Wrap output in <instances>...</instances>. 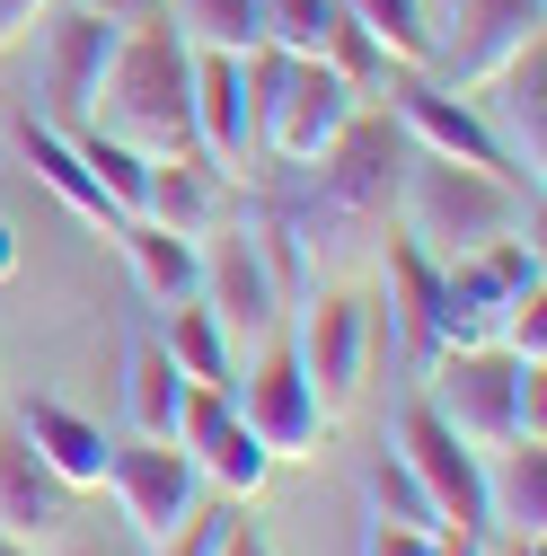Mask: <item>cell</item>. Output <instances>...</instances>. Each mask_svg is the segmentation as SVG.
<instances>
[{
  "mask_svg": "<svg viewBox=\"0 0 547 556\" xmlns=\"http://www.w3.org/2000/svg\"><path fill=\"white\" fill-rule=\"evenodd\" d=\"M160 344H168V363L186 371V389H239V344L221 336V318L203 301H177Z\"/></svg>",
  "mask_w": 547,
  "mask_h": 556,
  "instance_id": "d4e9b609",
  "label": "cell"
},
{
  "mask_svg": "<svg viewBox=\"0 0 547 556\" xmlns=\"http://www.w3.org/2000/svg\"><path fill=\"white\" fill-rule=\"evenodd\" d=\"M424 406L486 459L504 442H547V363H512L504 344H468V354L424 363Z\"/></svg>",
  "mask_w": 547,
  "mask_h": 556,
  "instance_id": "277c9868",
  "label": "cell"
},
{
  "mask_svg": "<svg viewBox=\"0 0 547 556\" xmlns=\"http://www.w3.org/2000/svg\"><path fill=\"white\" fill-rule=\"evenodd\" d=\"M89 124L132 142L142 160H168V151H194V45L168 27V18H142L115 36V62L89 98Z\"/></svg>",
  "mask_w": 547,
  "mask_h": 556,
  "instance_id": "7a4b0ae2",
  "label": "cell"
},
{
  "mask_svg": "<svg viewBox=\"0 0 547 556\" xmlns=\"http://www.w3.org/2000/svg\"><path fill=\"white\" fill-rule=\"evenodd\" d=\"M230 521H239V504H230V495H203V504H194V521H186L168 547H151V556H213Z\"/></svg>",
  "mask_w": 547,
  "mask_h": 556,
  "instance_id": "1f68e13d",
  "label": "cell"
},
{
  "mask_svg": "<svg viewBox=\"0 0 547 556\" xmlns=\"http://www.w3.org/2000/svg\"><path fill=\"white\" fill-rule=\"evenodd\" d=\"M0 556H36V539H10V530H0Z\"/></svg>",
  "mask_w": 547,
  "mask_h": 556,
  "instance_id": "f35d334b",
  "label": "cell"
},
{
  "mask_svg": "<svg viewBox=\"0 0 547 556\" xmlns=\"http://www.w3.org/2000/svg\"><path fill=\"white\" fill-rule=\"evenodd\" d=\"M397 459H406V477L433 495L442 530H486V459H476L424 397L406 406V425H397Z\"/></svg>",
  "mask_w": 547,
  "mask_h": 556,
  "instance_id": "8fae6325",
  "label": "cell"
},
{
  "mask_svg": "<svg viewBox=\"0 0 547 556\" xmlns=\"http://www.w3.org/2000/svg\"><path fill=\"white\" fill-rule=\"evenodd\" d=\"M486 539H547V442L486 451Z\"/></svg>",
  "mask_w": 547,
  "mask_h": 556,
  "instance_id": "d6986e66",
  "label": "cell"
},
{
  "mask_svg": "<svg viewBox=\"0 0 547 556\" xmlns=\"http://www.w3.org/2000/svg\"><path fill=\"white\" fill-rule=\"evenodd\" d=\"M72 142H80V160H89L98 194L115 203V222H132V213H142V168H151V160L132 151V142H115V132H98V124H80Z\"/></svg>",
  "mask_w": 547,
  "mask_h": 556,
  "instance_id": "f1b7e54d",
  "label": "cell"
},
{
  "mask_svg": "<svg viewBox=\"0 0 547 556\" xmlns=\"http://www.w3.org/2000/svg\"><path fill=\"white\" fill-rule=\"evenodd\" d=\"M98 485H115V504H124V521H132L142 547H168V539L194 521V504L213 495L177 442H142V433L106 451V477H98Z\"/></svg>",
  "mask_w": 547,
  "mask_h": 556,
  "instance_id": "52a82bcc",
  "label": "cell"
},
{
  "mask_svg": "<svg viewBox=\"0 0 547 556\" xmlns=\"http://www.w3.org/2000/svg\"><path fill=\"white\" fill-rule=\"evenodd\" d=\"M132 222H160L177 239H213L230 222V177L203 151H168V160L142 168V213H132Z\"/></svg>",
  "mask_w": 547,
  "mask_h": 556,
  "instance_id": "e0dca14e",
  "label": "cell"
},
{
  "mask_svg": "<svg viewBox=\"0 0 547 556\" xmlns=\"http://www.w3.org/2000/svg\"><path fill=\"white\" fill-rule=\"evenodd\" d=\"M397 160H406V132L389 106H362L335 142L301 168L309 194L283 203L292 230H301V256H309V283H318V265H345L362 256V239L389 230V194H397Z\"/></svg>",
  "mask_w": 547,
  "mask_h": 556,
  "instance_id": "6da1fadb",
  "label": "cell"
},
{
  "mask_svg": "<svg viewBox=\"0 0 547 556\" xmlns=\"http://www.w3.org/2000/svg\"><path fill=\"white\" fill-rule=\"evenodd\" d=\"M18 151H27V168H36L62 203H72L80 222H98V230L115 239V203L98 194V177H89V160H80V142H72V132H62V124H44V115H27V124H18Z\"/></svg>",
  "mask_w": 547,
  "mask_h": 556,
  "instance_id": "603a6c76",
  "label": "cell"
},
{
  "mask_svg": "<svg viewBox=\"0 0 547 556\" xmlns=\"http://www.w3.org/2000/svg\"><path fill=\"white\" fill-rule=\"evenodd\" d=\"M433 556H495V539H486V530H442Z\"/></svg>",
  "mask_w": 547,
  "mask_h": 556,
  "instance_id": "8d00e7d4",
  "label": "cell"
},
{
  "mask_svg": "<svg viewBox=\"0 0 547 556\" xmlns=\"http://www.w3.org/2000/svg\"><path fill=\"white\" fill-rule=\"evenodd\" d=\"M10 274H18V230L0 222V283H10Z\"/></svg>",
  "mask_w": 547,
  "mask_h": 556,
  "instance_id": "74e56055",
  "label": "cell"
},
{
  "mask_svg": "<svg viewBox=\"0 0 547 556\" xmlns=\"http://www.w3.org/2000/svg\"><path fill=\"white\" fill-rule=\"evenodd\" d=\"M194 151L221 177H247L256 151V89H247V53H194Z\"/></svg>",
  "mask_w": 547,
  "mask_h": 556,
  "instance_id": "9a60e30c",
  "label": "cell"
},
{
  "mask_svg": "<svg viewBox=\"0 0 547 556\" xmlns=\"http://www.w3.org/2000/svg\"><path fill=\"white\" fill-rule=\"evenodd\" d=\"M62 504H72V485H62L18 433H0V530L10 539H44L62 521Z\"/></svg>",
  "mask_w": 547,
  "mask_h": 556,
  "instance_id": "7402d4cb",
  "label": "cell"
},
{
  "mask_svg": "<svg viewBox=\"0 0 547 556\" xmlns=\"http://www.w3.org/2000/svg\"><path fill=\"white\" fill-rule=\"evenodd\" d=\"M230 406L247 415V433L265 442V459H318V442H327V415H318V397H309V380L292 363V344H274V336H265L247 389H230Z\"/></svg>",
  "mask_w": 547,
  "mask_h": 556,
  "instance_id": "7c38bea8",
  "label": "cell"
},
{
  "mask_svg": "<svg viewBox=\"0 0 547 556\" xmlns=\"http://www.w3.org/2000/svg\"><path fill=\"white\" fill-rule=\"evenodd\" d=\"M177 451H186L194 477L213 485V495H230V504H256V485L274 477V459H265V442L247 433V415L230 406V389H194V397H186Z\"/></svg>",
  "mask_w": 547,
  "mask_h": 556,
  "instance_id": "4fadbf2b",
  "label": "cell"
},
{
  "mask_svg": "<svg viewBox=\"0 0 547 556\" xmlns=\"http://www.w3.org/2000/svg\"><path fill=\"white\" fill-rule=\"evenodd\" d=\"M345 18L397 62V72H433V10L424 0H345Z\"/></svg>",
  "mask_w": 547,
  "mask_h": 556,
  "instance_id": "4316f807",
  "label": "cell"
},
{
  "mask_svg": "<svg viewBox=\"0 0 547 556\" xmlns=\"http://www.w3.org/2000/svg\"><path fill=\"white\" fill-rule=\"evenodd\" d=\"M213 556H274V547H265V530H256V521H230Z\"/></svg>",
  "mask_w": 547,
  "mask_h": 556,
  "instance_id": "d590c367",
  "label": "cell"
},
{
  "mask_svg": "<svg viewBox=\"0 0 547 556\" xmlns=\"http://www.w3.org/2000/svg\"><path fill=\"white\" fill-rule=\"evenodd\" d=\"M247 89H256V151L274 168H309L335 132L362 115V98L327 72L318 53H274L256 45L247 53Z\"/></svg>",
  "mask_w": 547,
  "mask_h": 556,
  "instance_id": "5b68a950",
  "label": "cell"
},
{
  "mask_svg": "<svg viewBox=\"0 0 547 556\" xmlns=\"http://www.w3.org/2000/svg\"><path fill=\"white\" fill-rule=\"evenodd\" d=\"M186 371L168 363V344L160 336H142L124 354V425L142 433V442H177V415H186Z\"/></svg>",
  "mask_w": 547,
  "mask_h": 556,
  "instance_id": "44dd1931",
  "label": "cell"
},
{
  "mask_svg": "<svg viewBox=\"0 0 547 556\" xmlns=\"http://www.w3.org/2000/svg\"><path fill=\"white\" fill-rule=\"evenodd\" d=\"M318 62H327V72L345 80V89H354L362 106H380V98H389V80H397V62H389V53H380V45H371V36L354 27V18H335V27H327Z\"/></svg>",
  "mask_w": 547,
  "mask_h": 556,
  "instance_id": "83f0119b",
  "label": "cell"
},
{
  "mask_svg": "<svg viewBox=\"0 0 547 556\" xmlns=\"http://www.w3.org/2000/svg\"><path fill=\"white\" fill-rule=\"evenodd\" d=\"M371 354H380V318H371V301H354V292H318V301L301 309L292 363H301V380H309V397H318L327 425H335V415H354V397H362V380H371Z\"/></svg>",
  "mask_w": 547,
  "mask_h": 556,
  "instance_id": "8992f818",
  "label": "cell"
},
{
  "mask_svg": "<svg viewBox=\"0 0 547 556\" xmlns=\"http://www.w3.org/2000/svg\"><path fill=\"white\" fill-rule=\"evenodd\" d=\"M362 556H433V530H406V521H362Z\"/></svg>",
  "mask_w": 547,
  "mask_h": 556,
  "instance_id": "d6a6232c",
  "label": "cell"
},
{
  "mask_svg": "<svg viewBox=\"0 0 547 556\" xmlns=\"http://www.w3.org/2000/svg\"><path fill=\"white\" fill-rule=\"evenodd\" d=\"M80 10H98L106 27H142V18H160V0H80Z\"/></svg>",
  "mask_w": 547,
  "mask_h": 556,
  "instance_id": "e575fe53",
  "label": "cell"
},
{
  "mask_svg": "<svg viewBox=\"0 0 547 556\" xmlns=\"http://www.w3.org/2000/svg\"><path fill=\"white\" fill-rule=\"evenodd\" d=\"M362 504H371L380 521H406V530H433V539H442V513H433L424 485L406 477V459H380V468L362 477Z\"/></svg>",
  "mask_w": 547,
  "mask_h": 556,
  "instance_id": "f546056e",
  "label": "cell"
},
{
  "mask_svg": "<svg viewBox=\"0 0 547 556\" xmlns=\"http://www.w3.org/2000/svg\"><path fill=\"white\" fill-rule=\"evenodd\" d=\"M194 301L221 318V336L230 344H265L274 327H283V283H274V265H265V248L239 230V222H221L213 239H203V283H194Z\"/></svg>",
  "mask_w": 547,
  "mask_h": 556,
  "instance_id": "30bf717a",
  "label": "cell"
},
{
  "mask_svg": "<svg viewBox=\"0 0 547 556\" xmlns=\"http://www.w3.org/2000/svg\"><path fill=\"white\" fill-rule=\"evenodd\" d=\"M10 433H18L62 485H72V495H89V485L106 477V451H115V442L89 425V415H80V406H62V397H27V406L10 415Z\"/></svg>",
  "mask_w": 547,
  "mask_h": 556,
  "instance_id": "ac0fdd59",
  "label": "cell"
},
{
  "mask_svg": "<svg viewBox=\"0 0 547 556\" xmlns=\"http://www.w3.org/2000/svg\"><path fill=\"white\" fill-rule=\"evenodd\" d=\"M335 18H345V0H265V45L274 53H318Z\"/></svg>",
  "mask_w": 547,
  "mask_h": 556,
  "instance_id": "4dcf8cb0",
  "label": "cell"
},
{
  "mask_svg": "<svg viewBox=\"0 0 547 556\" xmlns=\"http://www.w3.org/2000/svg\"><path fill=\"white\" fill-rule=\"evenodd\" d=\"M476 115H486V132L504 142L512 177L538 194V168H547V45H538V36L504 62L486 89H476Z\"/></svg>",
  "mask_w": 547,
  "mask_h": 556,
  "instance_id": "5bb4252c",
  "label": "cell"
},
{
  "mask_svg": "<svg viewBox=\"0 0 547 556\" xmlns=\"http://www.w3.org/2000/svg\"><path fill=\"white\" fill-rule=\"evenodd\" d=\"M115 36L124 27H106L80 0H72V18H53V36H44V124H62V132L89 124V98H98L106 62H115Z\"/></svg>",
  "mask_w": 547,
  "mask_h": 556,
  "instance_id": "2e32d148",
  "label": "cell"
},
{
  "mask_svg": "<svg viewBox=\"0 0 547 556\" xmlns=\"http://www.w3.org/2000/svg\"><path fill=\"white\" fill-rule=\"evenodd\" d=\"M160 18L194 53H256L265 45V0H160Z\"/></svg>",
  "mask_w": 547,
  "mask_h": 556,
  "instance_id": "484cf974",
  "label": "cell"
},
{
  "mask_svg": "<svg viewBox=\"0 0 547 556\" xmlns=\"http://www.w3.org/2000/svg\"><path fill=\"white\" fill-rule=\"evenodd\" d=\"M504 556H538V539H504Z\"/></svg>",
  "mask_w": 547,
  "mask_h": 556,
  "instance_id": "ab89813d",
  "label": "cell"
},
{
  "mask_svg": "<svg viewBox=\"0 0 547 556\" xmlns=\"http://www.w3.org/2000/svg\"><path fill=\"white\" fill-rule=\"evenodd\" d=\"M389 213H397V239H416L433 265H450V256H476V248L512 239L530 222V194L512 177L459 168V160H433V151H406Z\"/></svg>",
  "mask_w": 547,
  "mask_h": 556,
  "instance_id": "3957f363",
  "label": "cell"
},
{
  "mask_svg": "<svg viewBox=\"0 0 547 556\" xmlns=\"http://www.w3.org/2000/svg\"><path fill=\"white\" fill-rule=\"evenodd\" d=\"M44 10H53V0H0V53H10V45H18V36L44 18Z\"/></svg>",
  "mask_w": 547,
  "mask_h": 556,
  "instance_id": "836d02e7",
  "label": "cell"
},
{
  "mask_svg": "<svg viewBox=\"0 0 547 556\" xmlns=\"http://www.w3.org/2000/svg\"><path fill=\"white\" fill-rule=\"evenodd\" d=\"M538 18H547V0H450V10L433 18V80L476 98L538 36Z\"/></svg>",
  "mask_w": 547,
  "mask_h": 556,
  "instance_id": "ba28073f",
  "label": "cell"
},
{
  "mask_svg": "<svg viewBox=\"0 0 547 556\" xmlns=\"http://www.w3.org/2000/svg\"><path fill=\"white\" fill-rule=\"evenodd\" d=\"M62 556H98V547H62Z\"/></svg>",
  "mask_w": 547,
  "mask_h": 556,
  "instance_id": "60d3db41",
  "label": "cell"
},
{
  "mask_svg": "<svg viewBox=\"0 0 547 556\" xmlns=\"http://www.w3.org/2000/svg\"><path fill=\"white\" fill-rule=\"evenodd\" d=\"M433 292H442V265L416 239H389V327L416 354V371L433 363Z\"/></svg>",
  "mask_w": 547,
  "mask_h": 556,
  "instance_id": "cb8c5ba5",
  "label": "cell"
},
{
  "mask_svg": "<svg viewBox=\"0 0 547 556\" xmlns=\"http://www.w3.org/2000/svg\"><path fill=\"white\" fill-rule=\"evenodd\" d=\"M115 248H124V265H132V283H142L151 309L194 301V283H203V239H177V230H160V222H115Z\"/></svg>",
  "mask_w": 547,
  "mask_h": 556,
  "instance_id": "ffe728a7",
  "label": "cell"
},
{
  "mask_svg": "<svg viewBox=\"0 0 547 556\" xmlns=\"http://www.w3.org/2000/svg\"><path fill=\"white\" fill-rule=\"evenodd\" d=\"M380 106L397 115V132H406V151H433V160H459V168H486V177H512V160H504V142L486 132V115H476V98L442 89L433 72H397ZM512 186H521V177H512ZM521 194H530V186H521Z\"/></svg>",
  "mask_w": 547,
  "mask_h": 556,
  "instance_id": "9c48e42d",
  "label": "cell"
}]
</instances>
